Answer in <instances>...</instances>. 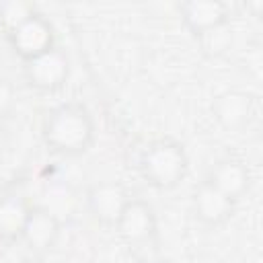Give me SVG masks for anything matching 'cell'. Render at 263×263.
<instances>
[{"label":"cell","mask_w":263,"mask_h":263,"mask_svg":"<svg viewBox=\"0 0 263 263\" xmlns=\"http://www.w3.org/2000/svg\"><path fill=\"white\" fill-rule=\"evenodd\" d=\"M41 136L49 150L64 156H76L92 146L95 121L84 105L64 103L45 115Z\"/></svg>","instance_id":"cell-1"},{"label":"cell","mask_w":263,"mask_h":263,"mask_svg":"<svg viewBox=\"0 0 263 263\" xmlns=\"http://www.w3.org/2000/svg\"><path fill=\"white\" fill-rule=\"evenodd\" d=\"M189 168V158L181 142L175 138H156L152 140L140 156L142 177L156 189L177 187Z\"/></svg>","instance_id":"cell-2"},{"label":"cell","mask_w":263,"mask_h":263,"mask_svg":"<svg viewBox=\"0 0 263 263\" xmlns=\"http://www.w3.org/2000/svg\"><path fill=\"white\" fill-rule=\"evenodd\" d=\"M6 41L23 62H29L55 47V31L41 12H33L27 21L6 33Z\"/></svg>","instance_id":"cell-3"},{"label":"cell","mask_w":263,"mask_h":263,"mask_svg":"<svg viewBox=\"0 0 263 263\" xmlns=\"http://www.w3.org/2000/svg\"><path fill=\"white\" fill-rule=\"evenodd\" d=\"M156 214L152 210V205L144 199L132 197L123 212L119 214L117 222H115V230L119 234V238L132 247V249H140L146 245H152L156 240Z\"/></svg>","instance_id":"cell-4"},{"label":"cell","mask_w":263,"mask_h":263,"mask_svg":"<svg viewBox=\"0 0 263 263\" xmlns=\"http://www.w3.org/2000/svg\"><path fill=\"white\" fill-rule=\"evenodd\" d=\"M23 64V76L27 84L41 92L60 90L70 76V60L60 47H53Z\"/></svg>","instance_id":"cell-5"},{"label":"cell","mask_w":263,"mask_h":263,"mask_svg":"<svg viewBox=\"0 0 263 263\" xmlns=\"http://www.w3.org/2000/svg\"><path fill=\"white\" fill-rule=\"evenodd\" d=\"M129 199L132 197L127 195L125 187L117 181L95 183L86 193V203H88L92 218L107 226H115L119 214L123 212V208Z\"/></svg>","instance_id":"cell-6"},{"label":"cell","mask_w":263,"mask_h":263,"mask_svg":"<svg viewBox=\"0 0 263 263\" xmlns=\"http://www.w3.org/2000/svg\"><path fill=\"white\" fill-rule=\"evenodd\" d=\"M183 25L199 39L201 35L220 29L230 18V8L220 0H189L179 6Z\"/></svg>","instance_id":"cell-7"},{"label":"cell","mask_w":263,"mask_h":263,"mask_svg":"<svg viewBox=\"0 0 263 263\" xmlns=\"http://www.w3.org/2000/svg\"><path fill=\"white\" fill-rule=\"evenodd\" d=\"M191 203H193V214H195V218H197L201 224L212 226V228L226 224V222L232 218L234 205H236L234 199H230L228 195H224L222 191H218V189H216L212 183H208V181H203V183H199V185L195 187Z\"/></svg>","instance_id":"cell-8"},{"label":"cell","mask_w":263,"mask_h":263,"mask_svg":"<svg viewBox=\"0 0 263 263\" xmlns=\"http://www.w3.org/2000/svg\"><path fill=\"white\" fill-rule=\"evenodd\" d=\"M205 181L212 183L218 191H222L230 199L238 201L251 187V171L245 160L226 156L212 166Z\"/></svg>","instance_id":"cell-9"},{"label":"cell","mask_w":263,"mask_h":263,"mask_svg":"<svg viewBox=\"0 0 263 263\" xmlns=\"http://www.w3.org/2000/svg\"><path fill=\"white\" fill-rule=\"evenodd\" d=\"M255 111V99L245 90H224L212 103V113L226 129L245 127Z\"/></svg>","instance_id":"cell-10"},{"label":"cell","mask_w":263,"mask_h":263,"mask_svg":"<svg viewBox=\"0 0 263 263\" xmlns=\"http://www.w3.org/2000/svg\"><path fill=\"white\" fill-rule=\"evenodd\" d=\"M60 230H62V226H60V220L55 218V214H51L47 208L33 205L21 240H25V245L33 253L41 255V253H47L58 242Z\"/></svg>","instance_id":"cell-11"},{"label":"cell","mask_w":263,"mask_h":263,"mask_svg":"<svg viewBox=\"0 0 263 263\" xmlns=\"http://www.w3.org/2000/svg\"><path fill=\"white\" fill-rule=\"evenodd\" d=\"M33 205L23 195H4L0 197V240H21L27 220Z\"/></svg>","instance_id":"cell-12"},{"label":"cell","mask_w":263,"mask_h":263,"mask_svg":"<svg viewBox=\"0 0 263 263\" xmlns=\"http://www.w3.org/2000/svg\"><path fill=\"white\" fill-rule=\"evenodd\" d=\"M35 10V4L23 2V0H8L0 2V14H2V25H4V35L18 27L23 21H27Z\"/></svg>","instance_id":"cell-13"},{"label":"cell","mask_w":263,"mask_h":263,"mask_svg":"<svg viewBox=\"0 0 263 263\" xmlns=\"http://www.w3.org/2000/svg\"><path fill=\"white\" fill-rule=\"evenodd\" d=\"M224 27H226V25H224ZM224 27L214 29V31H210V33H205V35L199 37L203 49H205L210 55H220V53H224V51L228 49L232 37H230L228 33H224Z\"/></svg>","instance_id":"cell-14"},{"label":"cell","mask_w":263,"mask_h":263,"mask_svg":"<svg viewBox=\"0 0 263 263\" xmlns=\"http://www.w3.org/2000/svg\"><path fill=\"white\" fill-rule=\"evenodd\" d=\"M12 103V86L6 80H0V115L10 107Z\"/></svg>","instance_id":"cell-15"},{"label":"cell","mask_w":263,"mask_h":263,"mask_svg":"<svg viewBox=\"0 0 263 263\" xmlns=\"http://www.w3.org/2000/svg\"><path fill=\"white\" fill-rule=\"evenodd\" d=\"M0 35H4V25H2V14H0Z\"/></svg>","instance_id":"cell-16"}]
</instances>
